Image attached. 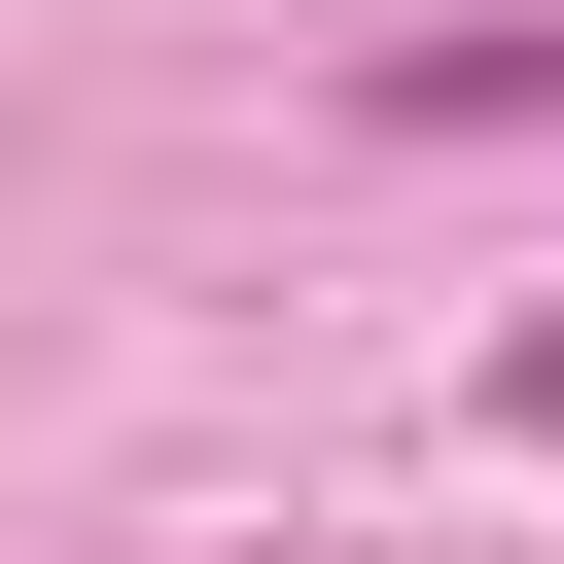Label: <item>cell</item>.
Wrapping results in <instances>:
<instances>
[{"label":"cell","mask_w":564,"mask_h":564,"mask_svg":"<svg viewBox=\"0 0 564 564\" xmlns=\"http://www.w3.org/2000/svg\"><path fill=\"white\" fill-rule=\"evenodd\" d=\"M529 106H564V0H458V35L352 70V141H529Z\"/></svg>","instance_id":"cell-1"},{"label":"cell","mask_w":564,"mask_h":564,"mask_svg":"<svg viewBox=\"0 0 564 564\" xmlns=\"http://www.w3.org/2000/svg\"><path fill=\"white\" fill-rule=\"evenodd\" d=\"M494 423H529V458H564V317H529V352H494Z\"/></svg>","instance_id":"cell-2"}]
</instances>
